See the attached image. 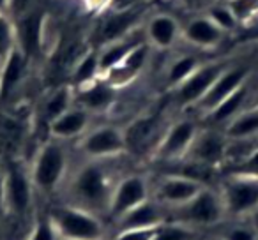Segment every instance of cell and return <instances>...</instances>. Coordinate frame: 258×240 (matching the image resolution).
Returning <instances> with one entry per match:
<instances>
[{
  "instance_id": "obj_1",
  "label": "cell",
  "mask_w": 258,
  "mask_h": 240,
  "mask_svg": "<svg viewBox=\"0 0 258 240\" xmlns=\"http://www.w3.org/2000/svg\"><path fill=\"white\" fill-rule=\"evenodd\" d=\"M103 163L104 161L89 159V163L76 170L69 184L68 203L92 212L106 221L111 193L117 182H113L110 172Z\"/></svg>"
},
{
  "instance_id": "obj_2",
  "label": "cell",
  "mask_w": 258,
  "mask_h": 240,
  "mask_svg": "<svg viewBox=\"0 0 258 240\" xmlns=\"http://www.w3.org/2000/svg\"><path fill=\"white\" fill-rule=\"evenodd\" d=\"M36 187L30 179V170L13 159L4 166V187L0 210L13 221H25L34 210Z\"/></svg>"
},
{
  "instance_id": "obj_3",
  "label": "cell",
  "mask_w": 258,
  "mask_h": 240,
  "mask_svg": "<svg viewBox=\"0 0 258 240\" xmlns=\"http://www.w3.org/2000/svg\"><path fill=\"white\" fill-rule=\"evenodd\" d=\"M168 221H175L195 229H207L226 221V210L219 189L216 186L204 187L193 200L180 207L170 208Z\"/></svg>"
},
{
  "instance_id": "obj_4",
  "label": "cell",
  "mask_w": 258,
  "mask_h": 240,
  "mask_svg": "<svg viewBox=\"0 0 258 240\" xmlns=\"http://www.w3.org/2000/svg\"><path fill=\"white\" fill-rule=\"evenodd\" d=\"M60 240H104L106 222L99 215L69 203L55 205L46 212Z\"/></svg>"
},
{
  "instance_id": "obj_5",
  "label": "cell",
  "mask_w": 258,
  "mask_h": 240,
  "mask_svg": "<svg viewBox=\"0 0 258 240\" xmlns=\"http://www.w3.org/2000/svg\"><path fill=\"white\" fill-rule=\"evenodd\" d=\"M29 170L36 193H55L68 173V152L64 143L55 138L43 143Z\"/></svg>"
},
{
  "instance_id": "obj_6",
  "label": "cell",
  "mask_w": 258,
  "mask_h": 240,
  "mask_svg": "<svg viewBox=\"0 0 258 240\" xmlns=\"http://www.w3.org/2000/svg\"><path fill=\"white\" fill-rule=\"evenodd\" d=\"M226 219H249L258 210V179L239 173H226L218 184Z\"/></svg>"
},
{
  "instance_id": "obj_7",
  "label": "cell",
  "mask_w": 258,
  "mask_h": 240,
  "mask_svg": "<svg viewBox=\"0 0 258 240\" xmlns=\"http://www.w3.org/2000/svg\"><path fill=\"white\" fill-rule=\"evenodd\" d=\"M80 150L87 159L108 161L125 152L124 131L115 126H99L80 138Z\"/></svg>"
},
{
  "instance_id": "obj_8",
  "label": "cell",
  "mask_w": 258,
  "mask_h": 240,
  "mask_svg": "<svg viewBox=\"0 0 258 240\" xmlns=\"http://www.w3.org/2000/svg\"><path fill=\"white\" fill-rule=\"evenodd\" d=\"M152 196L151 182L144 175H125L120 180H117L111 193L110 210H108V219L115 222L118 217L127 214L131 208L138 207L144 201H147Z\"/></svg>"
},
{
  "instance_id": "obj_9",
  "label": "cell",
  "mask_w": 258,
  "mask_h": 240,
  "mask_svg": "<svg viewBox=\"0 0 258 240\" xmlns=\"http://www.w3.org/2000/svg\"><path fill=\"white\" fill-rule=\"evenodd\" d=\"M226 62H209V64H200L195 72H191L180 85L173 89L175 101L180 108H195L204 96L209 92L212 83L218 79V76L228 67Z\"/></svg>"
},
{
  "instance_id": "obj_10",
  "label": "cell",
  "mask_w": 258,
  "mask_h": 240,
  "mask_svg": "<svg viewBox=\"0 0 258 240\" xmlns=\"http://www.w3.org/2000/svg\"><path fill=\"white\" fill-rule=\"evenodd\" d=\"M165 131H163L159 115H145L137 118L124 129L125 152L135 155L154 154Z\"/></svg>"
},
{
  "instance_id": "obj_11",
  "label": "cell",
  "mask_w": 258,
  "mask_h": 240,
  "mask_svg": "<svg viewBox=\"0 0 258 240\" xmlns=\"http://www.w3.org/2000/svg\"><path fill=\"white\" fill-rule=\"evenodd\" d=\"M198 131L200 129H198L197 122L191 120V118H182L179 122L172 124L165 131L152 157L158 163H170L182 159L187 154V150H189Z\"/></svg>"
},
{
  "instance_id": "obj_12",
  "label": "cell",
  "mask_w": 258,
  "mask_h": 240,
  "mask_svg": "<svg viewBox=\"0 0 258 240\" xmlns=\"http://www.w3.org/2000/svg\"><path fill=\"white\" fill-rule=\"evenodd\" d=\"M226 143H228V138L225 136L223 129H218V127L200 129L184 157L221 170L226 161Z\"/></svg>"
},
{
  "instance_id": "obj_13",
  "label": "cell",
  "mask_w": 258,
  "mask_h": 240,
  "mask_svg": "<svg viewBox=\"0 0 258 240\" xmlns=\"http://www.w3.org/2000/svg\"><path fill=\"white\" fill-rule=\"evenodd\" d=\"M204 187L207 186H204L200 182H195V180L184 179V177L163 175V173H159L156 186L154 187L151 186V193L156 201H159L163 207H166L170 210V208L180 207V205L193 200Z\"/></svg>"
},
{
  "instance_id": "obj_14",
  "label": "cell",
  "mask_w": 258,
  "mask_h": 240,
  "mask_svg": "<svg viewBox=\"0 0 258 240\" xmlns=\"http://www.w3.org/2000/svg\"><path fill=\"white\" fill-rule=\"evenodd\" d=\"M249 67L247 65H228L221 74L218 76L212 87L209 89V92L204 96V99L197 104V110H200V113H204V117L207 113H211L221 101H225L230 94L235 92L239 87H242L246 82H249Z\"/></svg>"
},
{
  "instance_id": "obj_15",
  "label": "cell",
  "mask_w": 258,
  "mask_h": 240,
  "mask_svg": "<svg viewBox=\"0 0 258 240\" xmlns=\"http://www.w3.org/2000/svg\"><path fill=\"white\" fill-rule=\"evenodd\" d=\"M140 15L142 13L138 9H125V11L111 13L106 18L101 20V23L96 27L92 34V43L96 50L129 36L133 32Z\"/></svg>"
},
{
  "instance_id": "obj_16",
  "label": "cell",
  "mask_w": 258,
  "mask_h": 240,
  "mask_svg": "<svg viewBox=\"0 0 258 240\" xmlns=\"http://www.w3.org/2000/svg\"><path fill=\"white\" fill-rule=\"evenodd\" d=\"M43 20L41 11H29L20 16L18 25H15L16 46L27 60H34L43 51Z\"/></svg>"
},
{
  "instance_id": "obj_17",
  "label": "cell",
  "mask_w": 258,
  "mask_h": 240,
  "mask_svg": "<svg viewBox=\"0 0 258 240\" xmlns=\"http://www.w3.org/2000/svg\"><path fill=\"white\" fill-rule=\"evenodd\" d=\"M168 221V208L163 207L154 198H149L138 207L131 208L127 214L118 217L113 222L115 231L120 229H135V228H158L163 222Z\"/></svg>"
},
{
  "instance_id": "obj_18",
  "label": "cell",
  "mask_w": 258,
  "mask_h": 240,
  "mask_svg": "<svg viewBox=\"0 0 258 240\" xmlns=\"http://www.w3.org/2000/svg\"><path fill=\"white\" fill-rule=\"evenodd\" d=\"M149 55H151V44H149V41L147 43L144 41V43L138 44L135 50H131V53H129L120 64L115 65L111 71H108L103 78L106 79L111 87H115V89L127 85V83L133 82V79L140 74L142 69L145 67V64H147V60H149Z\"/></svg>"
},
{
  "instance_id": "obj_19",
  "label": "cell",
  "mask_w": 258,
  "mask_h": 240,
  "mask_svg": "<svg viewBox=\"0 0 258 240\" xmlns=\"http://www.w3.org/2000/svg\"><path fill=\"white\" fill-rule=\"evenodd\" d=\"M89 122H90L89 111L83 110L78 104H75L66 113H62L58 118H55L53 122L48 126V131H50L51 138L66 141V140H71V138L83 136L89 131Z\"/></svg>"
},
{
  "instance_id": "obj_20",
  "label": "cell",
  "mask_w": 258,
  "mask_h": 240,
  "mask_svg": "<svg viewBox=\"0 0 258 240\" xmlns=\"http://www.w3.org/2000/svg\"><path fill=\"white\" fill-rule=\"evenodd\" d=\"M75 101L78 106L87 110L89 113L92 111H104L115 103L117 97V89L111 87L104 78H97L96 82L75 90Z\"/></svg>"
},
{
  "instance_id": "obj_21",
  "label": "cell",
  "mask_w": 258,
  "mask_h": 240,
  "mask_svg": "<svg viewBox=\"0 0 258 240\" xmlns=\"http://www.w3.org/2000/svg\"><path fill=\"white\" fill-rule=\"evenodd\" d=\"M184 39L198 48H214L225 37V32L209 16L193 18L182 30Z\"/></svg>"
},
{
  "instance_id": "obj_22",
  "label": "cell",
  "mask_w": 258,
  "mask_h": 240,
  "mask_svg": "<svg viewBox=\"0 0 258 240\" xmlns=\"http://www.w3.org/2000/svg\"><path fill=\"white\" fill-rule=\"evenodd\" d=\"M249 97V82H246L242 87L230 94L225 101L218 104L211 113L205 115V120L211 124V127H225L235 115H239L242 110H246V101Z\"/></svg>"
},
{
  "instance_id": "obj_23",
  "label": "cell",
  "mask_w": 258,
  "mask_h": 240,
  "mask_svg": "<svg viewBox=\"0 0 258 240\" xmlns=\"http://www.w3.org/2000/svg\"><path fill=\"white\" fill-rule=\"evenodd\" d=\"M144 43V37H140L137 32H131L129 36L122 37V39L115 41V43H110L106 46L99 48L97 50V55H99V69H101V76H104L108 71L118 65L129 53L131 50L138 46V44Z\"/></svg>"
},
{
  "instance_id": "obj_24",
  "label": "cell",
  "mask_w": 258,
  "mask_h": 240,
  "mask_svg": "<svg viewBox=\"0 0 258 240\" xmlns=\"http://www.w3.org/2000/svg\"><path fill=\"white\" fill-rule=\"evenodd\" d=\"M145 34H147V41L152 46L166 50V48H172L175 44L180 29L175 18L168 15H158L149 22Z\"/></svg>"
},
{
  "instance_id": "obj_25",
  "label": "cell",
  "mask_w": 258,
  "mask_h": 240,
  "mask_svg": "<svg viewBox=\"0 0 258 240\" xmlns=\"http://www.w3.org/2000/svg\"><path fill=\"white\" fill-rule=\"evenodd\" d=\"M27 62L29 60L25 58V55L20 51L18 46H15V50L6 60L4 67L0 69V101L9 97V94H13V90L20 85L23 74H25Z\"/></svg>"
},
{
  "instance_id": "obj_26",
  "label": "cell",
  "mask_w": 258,
  "mask_h": 240,
  "mask_svg": "<svg viewBox=\"0 0 258 240\" xmlns=\"http://www.w3.org/2000/svg\"><path fill=\"white\" fill-rule=\"evenodd\" d=\"M75 87L73 85H60L44 99L43 103V120L46 126H50L55 118H58L62 113L75 106Z\"/></svg>"
},
{
  "instance_id": "obj_27",
  "label": "cell",
  "mask_w": 258,
  "mask_h": 240,
  "mask_svg": "<svg viewBox=\"0 0 258 240\" xmlns=\"http://www.w3.org/2000/svg\"><path fill=\"white\" fill-rule=\"evenodd\" d=\"M223 133L228 140H242V138L258 136V106L246 108L239 115H235L223 127Z\"/></svg>"
},
{
  "instance_id": "obj_28",
  "label": "cell",
  "mask_w": 258,
  "mask_h": 240,
  "mask_svg": "<svg viewBox=\"0 0 258 240\" xmlns=\"http://www.w3.org/2000/svg\"><path fill=\"white\" fill-rule=\"evenodd\" d=\"M97 78H101L99 55H97V50L94 48V50L87 51L75 64L71 72V85L75 87V90H78L82 87L89 85V83L96 82Z\"/></svg>"
},
{
  "instance_id": "obj_29",
  "label": "cell",
  "mask_w": 258,
  "mask_h": 240,
  "mask_svg": "<svg viewBox=\"0 0 258 240\" xmlns=\"http://www.w3.org/2000/svg\"><path fill=\"white\" fill-rule=\"evenodd\" d=\"M198 65H200V60L195 55H182V57H179L175 62L170 64L168 71H166V85L175 89L191 72L197 71Z\"/></svg>"
},
{
  "instance_id": "obj_30",
  "label": "cell",
  "mask_w": 258,
  "mask_h": 240,
  "mask_svg": "<svg viewBox=\"0 0 258 240\" xmlns=\"http://www.w3.org/2000/svg\"><path fill=\"white\" fill-rule=\"evenodd\" d=\"M152 240H200V229L189 228L175 221H166L156 229Z\"/></svg>"
},
{
  "instance_id": "obj_31",
  "label": "cell",
  "mask_w": 258,
  "mask_h": 240,
  "mask_svg": "<svg viewBox=\"0 0 258 240\" xmlns=\"http://www.w3.org/2000/svg\"><path fill=\"white\" fill-rule=\"evenodd\" d=\"M15 46H16L15 25L8 18V15H0V69L4 67L6 60L11 55V51L15 50Z\"/></svg>"
},
{
  "instance_id": "obj_32",
  "label": "cell",
  "mask_w": 258,
  "mask_h": 240,
  "mask_svg": "<svg viewBox=\"0 0 258 240\" xmlns=\"http://www.w3.org/2000/svg\"><path fill=\"white\" fill-rule=\"evenodd\" d=\"M25 240H60V236H58L57 229H55L51 219L48 217V214H43L34 217L29 236Z\"/></svg>"
},
{
  "instance_id": "obj_33",
  "label": "cell",
  "mask_w": 258,
  "mask_h": 240,
  "mask_svg": "<svg viewBox=\"0 0 258 240\" xmlns=\"http://www.w3.org/2000/svg\"><path fill=\"white\" fill-rule=\"evenodd\" d=\"M226 6L239 25H247L258 15V0H228Z\"/></svg>"
},
{
  "instance_id": "obj_34",
  "label": "cell",
  "mask_w": 258,
  "mask_h": 240,
  "mask_svg": "<svg viewBox=\"0 0 258 240\" xmlns=\"http://www.w3.org/2000/svg\"><path fill=\"white\" fill-rule=\"evenodd\" d=\"M223 240H258V229L251 224L249 219H237L223 231Z\"/></svg>"
},
{
  "instance_id": "obj_35",
  "label": "cell",
  "mask_w": 258,
  "mask_h": 240,
  "mask_svg": "<svg viewBox=\"0 0 258 240\" xmlns=\"http://www.w3.org/2000/svg\"><path fill=\"white\" fill-rule=\"evenodd\" d=\"M209 18L223 30V32H230V30L235 29L239 23L233 18L232 11L228 9V6H214V8L209 9Z\"/></svg>"
},
{
  "instance_id": "obj_36",
  "label": "cell",
  "mask_w": 258,
  "mask_h": 240,
  "mask_svg": "<svg viewBox=\"0 0 258 240\" xmlns=\"http://www.w3.org/2000/svg\"><path fill=\"white\" fill-rule=\"evenodd\" d=\"M159 228V226H158ZM158 228H135V229H120L115 231L111 240H152Z\"/></svg>"
},
{
  "instance_id": "obj_37",
  "label": "cell",
  "mask_w": 258,
  "mask_h": 240,
  "mask_svg": "<svg viewBox=\"0 0 258 240\" xmlns=\"http://www.w3.org/2000/svg\"><path fill=\"white\" fill-rule=\"evenodd\" d=\"M226 173H239V175H249V177H256L258 179V148L246 159V161L228 168Z\"/></svg>"
},
{
  "instance_id": "obj_38",
  "label": "cell",
  "mask_w": 258,
  "mask_h": 240,
  "mask_svg": "<svg viewBox=\"0 0 258 240\" xmlns=\"http://www.w3.org/2000/svg\"><path fill=\"white\" fill-rule=\"evenodd\" d=\"M30 0H11V8H9V11H16V15L18 16H23L25 13L30 11Z\"/></svg>"
},
{
  "instance_id": "obj_39",
  "label": "cell",
  "mask_w": 258,
  "mask_h": 240,
  "mask_svg": "<svg viewBox=\"0 0 258 240\" xmlns=\"http://www.w3.org/2000/svg\"><path fill=\"white\" fill-rule=\"evenodd\" d=\"M11 8V0H0V15H8Z\"/></svg>"
},
{
  "instance_id": "obj_40",
  "label": "cell",
  "mask_w": 258,
  "mask_h": 240,
  "mask_svg": "<svg viewBox=\"0 0 258 240\" xmlns=\"http://www.w3.org/2000/svg\"><path fill=\"white\" fill-rule=\"evenodd\" d=\"M2 187H4V166L0 163V201H2Z\"/></svg>"
},
{
  "instance_id": "obj_41",
  "label": "cell",
  "mask_w": 258,
  "mask_h": 240,
  "mask_svg": "<svg viewBox=\"0 0 258 240\" xmlns=\"http://www.w3.org/2000/svg\"><path fill=\"white\" fill-rule=\"evenodd\" d=\"M249 221H251V224H253V226H254V228H256V229H258V210H256V212H254V214H253V215H251V217H249Z\"/></svg>"
},
{
  "instance_id": "obj_42",
  "label": "cell",
  "mask_w": 258,
  "mask_h": 240,
  "mask_svg": "<svg viewBox=\"0 0 258 240\" xmlns=\"http://www.w3.org/2000/svg\"><path fill=\"white\" fill-rule=\"evenodd\" d=\"M216 240H223V238H221V236H218V238H216Z\"/></svg>"
},
{
  "instance_id": "obj_43",
  "label": "cell",
  "mask_w": 258,
  "mask_h": 240,
  "mask_svg": "<svg viewBox=\"0 0 258 240\" xmlns=\"http://www.w3.org/2000/svg\"><path fill=\"white\" fill-rule=\"evenodd\" d=\"M256 106H258V104H256Z\"/></svg>"
}]
</instances>
